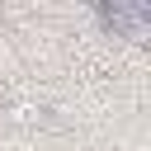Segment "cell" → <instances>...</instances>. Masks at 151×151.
<instances>
[{
    "label": "cell",
    "mask_w": 151,
    "mask_h": 151,
    "mask_svg": "<svg viewBox=\"0 0 151 151\" xmlns=\"http://www.w3.org/2000/svg\"><path fill=\"white\" fill-rule=\"evenodd\" d=\"M94 14L113 38H146V28H151V9L146 5H99Z\"/></svg>",
    "instance_id": "obj_1"
}]
</instances>
